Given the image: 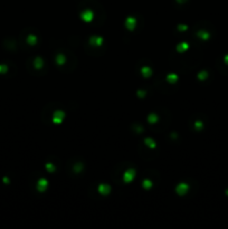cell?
Returning a JSON list of instances; mask_svg holds the SVG:
<instances>
[{
    "instance_id": "6da1fadb",
    "label": "cell",
    "mask_w": 228,
    "mask_h": 229,
    "mask_svg": "<svg viewBox=\"0 0 228 229\" xmlns=\"http://www.w3.org/2000/svg\"><path fill=\"white\" fill-rule=\"evenodd\" d=\"M6 71V66H0V73Z\"/></svg>"
}]
</instances>
